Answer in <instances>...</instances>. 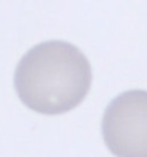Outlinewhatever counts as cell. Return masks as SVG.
Returning <instances> with one entry per match:
<instances>
[{"label":"cell","mask_w":147,"mask_h":157,"mask_svg":"<svg viewBox=\"0 0 147 157\" xmlns=\"http://www.w3.org/2000/svg\"><path fill=\"white\" fill-rule=\"evenodd\" d=\"M91 67L82 50L69 41L49 40L20 59L14 89L21 103L40 114L56 116L73 110L86 99Z\"/></svg>","instance_id":"6da1fadb"},{"label":"cell","mask_w":147,"mask_h":157,"mask_svg":"<svg viewBox=\"0 0 147 157\" xmlns=\"http://www.w3.org/2000/svg\"><path fill=\"white\" fill-rule=\"evenodd\" d=\"M103 139L116 157H147V91L129 90L103 114Z\"/></svg>","instance_id":"7a4b0ae2"}]
</instances>
